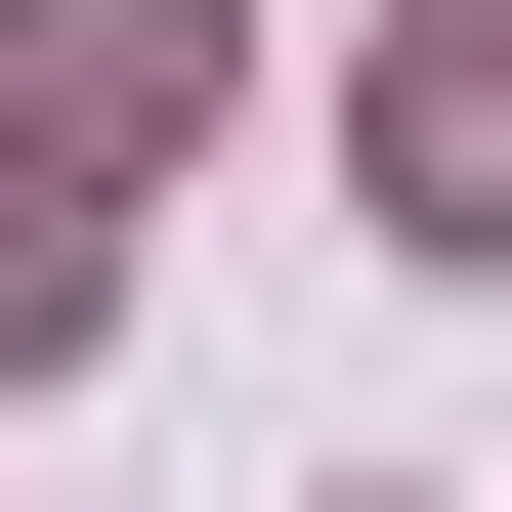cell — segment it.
<instances>
[{
    "instance_id": "1",
    "label": "cell",
    "mask_w": 512,
    "mask_h": 512,
    "mask_svg": "<svg viewBox=\"0 0 512 512\" xmlns=\"http://www.w3.org/2000/svg\"><path fill=\"white\" fill-rule=\"evenodd\" d=\"M384 214H427V256H512V43H427V86H384Z\"/></svg>"
}]
</instances>
